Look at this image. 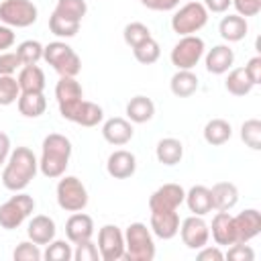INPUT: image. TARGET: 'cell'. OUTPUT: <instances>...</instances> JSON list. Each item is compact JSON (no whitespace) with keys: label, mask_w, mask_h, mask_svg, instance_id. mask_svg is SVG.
Here are the masks:
<instances>
[{"label":"cell","mask_w":261,"mask_h":261,"mask_svg":"<svg viewBox=\"0 0 261 261\" xmlns=\"http://www.w3.org/2000/svg\"><path fill=\"white\" fill-rule=\"evenodd\" d=\"M39 171V159L29 147H16L10 151L4 171H2V184L10 192H22L37 175Z\"/></svg>","instance_id":"obj_1"},{"label":"cell","mask_w":261,"mask_h":261,"mask_svg":"<svg viewBox=\"0 0 261 261\" xmlns=\"http://www.w3.org/2000/svg\"><path fill=\"white\" fill-rule=\"evenodd\" d=\"M69 157H71V141L65 135L49 133L41 145L39 171L49 179H57L65 173L69 165Z\"/></svg>","instance_id":"obj_2"},{"label":"cell","mask_w":261,"mask_h":261,"mask_svg":"<svg viewBox=\"0 0 261 261\" xmlns=\"http://www.w3.org/2000/svg\"><path fill=\"white\" fill-rule=\"evenodd\" d=\"M126 261H153L155 259V241L151 228L143 222H133L124 232V255Z\"/></svg>","instance_id":"obj_3"},{"label":"cell","mask_w":261,"mask_h":261,"mask_svg":"<svg viewBox=\"0 0 261 261\" xmlns=\"http://www.w3.org/2000/svg\"><path fill=\"white\" fill-rule=\"evenodd\" d=\"M43 59L61 75V77H75L82 71L80 55L63 41H53L43 47Z\"/></svg>","instance_id":"obj_4"},{"label":"cell","mask_w":261,"mask_h":261,"mask_svg":"<svg viewBox=\"0 0 261 261\" xmlns=\"http://www.w3.org/2000/svg\"><path fill=\"white\" fill-rule=\"evenodd\" d=\"M206 22H208V10L202 2H196V0H190L171 16V29L179 37L196 35Z\"/></svg>","instance_id":"obj_5"},{"label":"cell","mask_w":261,"mask_h":261,"mask_svg":"<svg viewBox=\"0 0 261 261\" xmlns=\"http://www.w3.org/2000/svg\"><path fill=\"white\" fill-rule=\"evenodd\" d=\"M55 194L59 208L65 212H80L88 206V190L75 175H61Z\"/></svg>","instance_id":"obj_6"},{"label":"cell","mask_w":261,"mask_h":261,"mask_svg":"<svg viewBox=\"0 0 261 261\" xmlns=\"http://www.w3.org/2000/svg\"><path fill=\"white\" fill-rule=\"evenodd\" d=\"M35 210V200L29 194L18 192L4 204H0V226L4 230H14L18 228Z\"/></svg>","instance_id":"obj_7"},{"label":"cell","mask_w":261,"mask_h":261,"mask_svg":"<svg viewBox=\"0 0 261 261\" xmlns=\"http://www.w3.org/2000/svg\"><path fill=\"white\" fill-rule=\"evenodd\" d=\"M39 10L31 0H4L0 4V20L6 27L24 29L37 22Z\"/></svg>","instance_id":"obj_8"},{"label":"cell","mask_w":261,"mask_h":261,"mask_svg":"<svg viewBox=\"0 0 261 261\" xmlns=\"http://www.w3.org/2000/svg\"><path fill=\"white\" fill-rule=\"evenodd\" d=\"M204 41L196 35H186L181 37L173 49H171V63L177 67V69H194L198 65V61L202 59L204 55Z\"/></svg>","instance_id":"obj_9"},{"label":"cell","mask_w":261,"mask_h":261,"mask_svg":"<svg viewBox=\"0 0 261 261\" xmlns=\"http://www.w3.org/2000/svg\"><path fill=\"white\" fill-rule=\"evenodd\" d=\"M55 98H57V106H59L61 116L65 120H69L73 116L75 108L84 100V90L75 77H59V82L55 86Z\"/></svg>","instance_id":"obj_10"},{"label":"cell","mask_w":261,"mask_h":261,"mask_svg":"<svg viewBox=\"0 0 261 261\" xmlns=\"http://www.w3.org/2000/svg\"><path fill=\"white\" fill-rule=\"evenodd\" d=\"M98 251L104 261H118L124 255V232L116 224H104L98 230Z\"/></svg>","instance_id":"obj_11"},{"label":"cell","mask_w":261,"mask_h":261,"mask_svg":"<svg viewBox=\"0 0 261 261\" xmlns=\"http://www.w3.org/2000/svg\"><path fill=\"white\" fill-rule=\"evenodd\" d=\"M179 234H181V241L188 249L192 251H198L200 247H204L210 239V228L206 224V220L202 216H188L181 224H179Z\"/></svg>","instance_id":"obj_12"},{"label":"cell","mask_w":261,"mask_h":261,"mask_svg":"<svg viewBox=\"0 0 261 261\" xmlns=\"http://www.w3.org/2000/svg\"><path fill=\"white\" fill-rule=\"evenodd\" d=\"M186 190L179 184H163L149 196V210H177L184 204Z\"/></svg>","instance_id":"obj_13"},{"label":"cell","mask_w":261,"mask_h":261,"mask_svg":"<svg viewBox=\"0 0 261 261\" xmlns=\"http://www.w3.org/2000/svg\"><path fill=\"white\" fill-rule=\"evenodd\" d=\"M151 232L163 241L173 239L179 232V214L177 210H153L151 212Z\"/></svg>","instance_id":"obj_14"},{"label":"cell","mask_w":261,"mask_h":261,"mask_svg":"<svg viewBox=\"0 0 261 261\" xmlns=\"http://www.w3.org/2000/svg\"><path fill=\"white\" fill-rule=\"evenodd\" d=\"M232 218H234L237 243H249L251 239H255L261 232V212L259 210L247 208Z\"/></svg>","instance_id":"obj_15"},{"label":"cell","mask_w":261,"mask_h":261,"mask_svg":"<svg viewBox=\"0 0 261 261\" xmlns=\"http://www.w3.org/2000/svg\"><path fill=\"white\" fill-rule=\"evenodd\" d=\"M106 171L114 179H126V177H130L137 171V157L130 151L118 149V151H114V153L108 155Z\"/></svg>","instance_id":"obj_16"},{"label":"cell","mask_w":261,"mask_h":261,"mask_svg":"<svg viewBox=\"0 0 261 261\" xmlns=\"http://www.w3.org/2000/svg\"><path fill=\"white\" fill-rule=\"evenodd\" d=\"M212 232V239L218 247H228L237 243V232H234V218L232 214L226 212H216L212 218V224L208 226Z\"/></svg>","instance_id":"obj_17"},{"label":"cell","mask_w":261,"mask_h":261,"mask_svg":"<svg viewBox=\"0 0 261 261\" xmlns=\"http://www.w3.org/2000/svg\"><path fill=\"white\" fill-rule=\"evenodd\" d=\"M92 234H94V220H92V216H88V214H84L80 210V212H73L67 218V222H65V237H67V241L71 245L88 241V239H92Z\"/></svg>","instance_id":"obj_18"},{"label":"cell","mask_w":261,"mask_h":261,"mask_svg":"<svg viewBox=\"0 0 261 261\" xmlns=\"http://www.w3.org/2000/svg\"><path fill=\"white\" fill-rule=\"evenodd\" d=\"M133 135H135L133 124H130V120H126V118L114 116V118H108V120L102 124V137H104L110 145L122 147V145H126V143L133 139Z\"/></svg>","instance_id":"obj_19"},{"label":"cell","mask_w":261,"mask_h":261,"mask_svg":"<svg viewBox=\"0 0 261 261\" xmlns=\"http://www.w3.org/2000/svg\"><path fill=\"white\" fill-rule=\"evenodd\" d=\"M210 198H212V210L226 212V210H232L237 206L239 190L230 181H218L210 188Z\"/></svg>","instance_id":"obj_20"},{"label":"cell","mask_w":261,"mask_h":261,"mask_svg":"<svg viewBox=\"0 0 261 261\" xmlns=\"http://www.w3.org/2000/svg\"><path fill=\"white\" fill-rule=\"evenodd\" d=\"M55 220L51 216H45V214H37L31 218L29 226H27V234H29V241L37 243V245H49L53 239H55Z\"/></svg>","instance_id":"obj_21"},{"label":"cell","mask_w":261,"mask_h":261,"mask_svg":"<svg viewBox=\"0 0 261 261\" xmlns=\"http://www.w3.org/2000/svg\"><path fill=\"white\" fill-rule=\"evenodd\" d=\"M234 63V51L228 45H214L206 53V69L208 73L222 75L226 73Z\"/></svg>","instance_id":"obj_22"},{"label":"cell","mask_w":261,"mask_h":261,"mask_svg":"<svg viewBox=\"0 0 261 261\" xmlns=\"http://www.w3.org/2000/svg\"><path fill=\"white\" fill-rule=\"evenodd\" d=\"M247 31H249V24H247V18L241 16V14H228L220 20L218 24V33L224 41L228 43H239L247 37Z\"/></svg>","instance_id":"obj_23"},{"label":"cell","mask_w":261,"mask_h":261,"mask_svg":"<svg viewBox=\"0 0 261 261\" xmlns=\"http://www.w3.org/2000/svg\"><path fill=\"white\" fill-rule=\"evenodd\" d=\"M184 202L188 204L190 212L196 216H206L208 212H212V198H210V188L206 186H192L186 192Z\"/></svg>","instance_id":"obj_24"},{"label":"cell","mask_w":261,"mask_h":261,"mask_svg":"<svg viewBox=\"0 0 261 261\" xmlns=\"http://www.w3.org/2000/svg\"><path fill=\"white\" fill-rule=\"evenodd\" d=\"M171 94L177 98H190L198 90V75L192 69H177L169 80Z\"/></svg>","instance_id":"obj_25"},{"label":"cell","mask_w":261,"mask_h":261,"mask_svg":"<svg viewBox=\"0 0 261 261\" xmlns=\"http://www.w3.org/2000/svg\"><path fill=\"white\" fill-rule=\"evenodd\" d=\"M153 114H155V104L147 96H135L126 104V118L135 124L149 122L153 118Z\"/></svg>","instance_id":"obj_26"},{"label":"cell","mask_w":261,"mask_h":261,"mask_svg":"<svg viewBox=\"0 0 261 261\" xmlns=\"http://www.w3.org/2000/svg\"><path fill=\"white\" fill-rule=\"evenodd\" d=\"M16 82H18L20 92H43L45 90V71L37 63L22 65Z\"/></svg>","instance_id":"obj_27"},{"label":"cell","mask_w":261,"mask_h":261,"mask_svg":"<svg viewBox=\"0 0 261 261\" xmlns=\"http://www.w3.org/2000/svg\"><path fill=\"white\" fill-rule=\"evenodd\" d=\"M155 157L159 163L163 165H175L181 161L184 157V145L179 139H173V137H165L157 143L155 147Z\"/></svg>","instance_id":"obj_28"},{"label":"cell","mask_w":261,"mask_h":261,"mask_svg":"<svg viewBox=\"0 0 261 261\" xmlns=\"http://www.w3.org/2000/svg\"><path fill=\"white\" fill-rule=\"evenodd\" d=\"M16 104H18V112L27 118H37L47 108V100L43 92H20Z\"/></svg>","instance_id":"obj_29"},{"label":"cell","mask_w":261,"mask_h":261,"mask_svg":"<svg viewBox=\"0 0 261 261\" xmlns=\"http://www.w3.org/2000/svg\"><path fill=\"white\" fill-rule=\"evenodd\" d=\"M230 137H232V128H230V122L224 118H212L204 126V141L212 147L224 145Z\"/></svg>","instance_id":"obj_30"},{"label":"cell","mask_w":261,"mask_h":261,"mask_svg":"<svg viewBox=\"0 0 261 261\" xmlns=\"http://www.w3.org/2000/svg\"><path fill=\"white\" fill-rule=\"evenodd\" d=\"M102 118H104L102 106H98V104H94L90 100H82V104L75 108V112H73V116L69 120L75 122V124H82V126H88L90 128V126L100 124Z\"/></svg>","instance_id":"obj_31"},{"label":"cell","mask_w":261,"mask_h":261,"mask_svg":"<svg viewBox=\"0 0 261 261\" xmlns=\"http://www.w3.org/2000/svg\"><path fill=\"white\" fill-rule=\"evenodd\" d=\"M224 88L232 96H247L253 90V82L249 80L245 67H237V69H230V73L226 75Z\"/></svg>","instance_id":"obj_32"},{"label":"cell","mask_w":261,"mask_h":261,"mask_svg":"<svg viewBox=\"0 0 261 261\" xmlns=\"http://www.w3.org/2000/svg\"><path fill=\"white\" fill-rule=\"evenodd\" d=\"M53 12L59 14V16H63V18L82 22V18L88 12V4H86V0H57Z\"/></svg>","instance_id":"obj_33"},{"label":"cell","mask_w":261,"mask_h":261,"mask_svg":"<svg viewBox=\"0 0 261 261\" xmlns=\"http://www.w3.org/2000/svg\"><path fill=\"white\" fill-rule=\"evenodd\" d=\"M49 31L55 35V37H61V39H71L77 35L80 31V22L77 20H69V18H63L55 12H51L49 16Z\"/></svg>","instance_id":"obj_34"},{"label":"cell","mask_w":261,"mask_h":261,"mask_svg":"<svg viewBox=\"0 0 261 261\" xmlns=\"http://www.w3.org/2000/svg\"><path fill=\"white\" fill-rule=\"evenodd\" d=\"M133 55H135V59H137L139 63L151 65V63H155V61L159 59L161 47H159V43H157L153 37H149L147 41H143V43H139L137 47H133Z\"/></svg>","instance_id":"obj_35"},{"label":"cell","mask_w":261,"mask_h":261,"mask_svg":"<svg viewBox=\"0 0 261 261\" xmlns=\"http://www.w3.org/2000/svg\"><path fill=\"white\" fill-rule=\"evenodd\" d=\"M241 141L253 151H259L261 149V120L257 118L245 120L241 126Z\"/></svg>","instance_id":"obj_36"},{"label":"cell","mask_w":261,"mask_h":261,"mask_svg":"<svg viewBox=\"0 0 261 261\" xmlns=\"http://www.w3.org/2000/svg\"><path fill=\"white\" fill-rule=\"evenodd\" d=\"M16 55H18V59H20L22 65H33V63H37V61L43 59V45L39 41H33V39L22 41L16 47Z\"/></svg>","instance_id":"obj_37"},{"label":"cell","mask_w":261,"mask_h":261,"mask_svg":"<svg viewBox=\"0 0 261 261\" xmlns=\"http://www.w3.org/2000/svg\"><path fill=\"white\" fill-rule=\"evenodd\" d=\"M43 257L47 261H69L73 259V249L69 245V241H51L43 253Z\"/></svg>","instance_id":"obj_38"},{"label":"cell","mask_w":261,"mask_h":261,"mask_svg":"<svg viewBox=\"0 0 261 261\" xmlns=\"http://www.w3.org/2000/svg\"><path fill=\"white\" fill-rule=\"evenodd\" d=\"M122 37H124V43L133 49V47H137L139 43L147 41V39L151 37V31H149V27L143 24V22H128V24L124 27V31H122Z\"/></svg>","instance_id":"obj_39"},{"label":"cell","mask_w":261,"mask_h":261,"mask_svg":"<svg viewBox=\"0 0 261 261\" xmlns=\"http://www.w3.org/2000/svg\"><path fill=\"white\" fill-rule=\"evenodd\" d=\"M20 88L12 75H0V106H10L18 100Z\"/></svg>","instance_id":"obj_40"},{"label":"cell","mask_w":261,"mask_h":261,"mask_svg":"<svg viewBox=\"0 0 261 261\" xmlns=\"http://www.w3.org/2000/svg\"><path fill=\"white\" fill-rule=\"evenodd\" d=\"M12 259L14 261H41L43 259V253L39 251V245L33 243V241H22L16 245L14 253H12Z\"/></svg>","instance_id":"obj_41"},{"label":"cell","mask_w":261,"mask_h":261,"mask_svg":"<svg viewBox=\"0 0 261 261\" xmlns=\"http://www.w3.org/2000/svg\"><path fill=\"white\" fill-rule=\"evenodd\" d=\"M73 259H75V261H98V259H100V251H98V247L92 243V239H88V241H82V243L75 245Z\"/></svg>","instance_id":"obj_42"},{"label":"cell","mask_w":261,"mask_h":261,"mask_svg":"<svg viewBox=\"0 0 261 261\" xmlns=\"http://www.w3.org/2000/svg\"><path fill=\"white\" fill-rule=\"evenodd\" d=\"M224 257H228L232 261H253L255 253H253V249L247 243H232Z\"/></svg>","instance_id":"obj_43"},{"label":"cell","mask_w":261,"mask_h":261,"mask_svg":"<svg viewBox=\"0 0 261 261\" xmlns=\"http://www.w3.org/2000/svg\"><path fill=\"white\" fill-rule=\"evenodd\" d=\"M20 65L22 63H20L16 51L14 53H8V51H2L0 53V75H12Z\"/></svg>","instance_id":"obj_44"},{"label":"cell","mask_w":261,"mask_h":261,"mask_svg":"<svg viewBox=\"0 0 261 261\" xmlns=\"http://www.w3.org/2000/svg\"><path fill=\"white\" fill-rule=\"evenodd\" d=\"M237 14L241 16H257L261 12V0H232Z\"/></svg>","instance_id":"obj_45"},{"label":"cell","mask_w":261,"mask_h":261,"mask_svg":"<svg viewBox=\"0 0 261 261\" xmlns=\"http://www.w3.org/2000/svg\"><path fill=\"white\" fill-rule=\"evenodd\" d=\"M222 259H224V253L218 249V245L212 247L206 243L204 247L198 249V261H222Z\"/></svg>","instance_id":"obj_46"},{"label":"cell","mask_w":261,"mask_h":261,"mask_svg":"<svg viewBox=\"0 0 261 261\" xmlns=\"http://www.w3.org/2000/svg\"><path fill=\"white\" fill-rule=\"evenodd\" d=\"M245 71H247L249 80L253 82V86H257V84L261 82V57H259V55L251 57V59L247 61V65H245Z\"/></svg>","instance_id":"obj_47"},{"label":"cell","mask_w":261,"mask_h":261,"mask_svg":"<svg viewBox=\"0 0 261 261\" xmlns=\"http://www.w3.org/2000/svg\"><path fill=\"white\" fill-rule=\"evenodd\" d=\"M143 6L151 8V10H159V12H167V10H173L177 8L179 0H141Z\"/></svg>","instance_id":"obj_48"},{"label":"cell","mask_w":261,"mask_h":261,"mask_svg":"<svg viewBox=\"0 0 261 261\" xmlns=\"http://www.w3.org/2000/svg\"><path fill=\"white\" fill-rule=\"evenodd\" d=\"M12 45H14V31H12V27L0 24V53L10 49Z\"/></svg>","instance_id":"obj_49"},{"label":"cell","mask_w":261,"mask_h":261,"mask_svg":"<svg viewBox=\"0 0 261 261\" xmlns=\"http://www.w3.org/2000/svg\"><path fill=\"white\" fill-rule=\"evenodd\" d=\"M230 4H232V0H204L206 10L216 12V14H220V12L228 10V6H230Z\"/></svg>","instance_id":"obj_50"},{"label":"cell","mask_w":261,"mask_h":261,"mask_svg":"<svg viewBox=\"0 0 261 261\" xmlns=\"http://www.w3.org/2000/svg\"><path fill=\"white\" fill-rule=\"evenodd\" d=\"M8 155H10V139H8L6 133L0 130V165L6 163Z\"/></svg>","instance_id":"obj_51"}]
</instances>
